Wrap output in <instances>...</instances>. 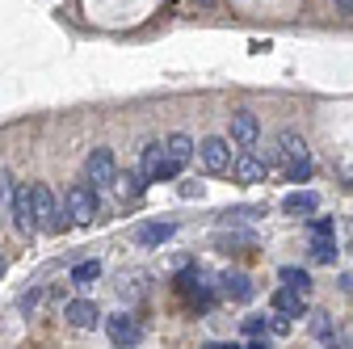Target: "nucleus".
<instances>
[{"label": "nucleus", "mask_w": 353, "mask_h": 349, "mask_svg": "<svg viewBox=\"0 0 353 349\" xmlns=\"http://www.w3.org/2000/svg\"><path fill=\"white\" fill-rule=\"evenodd\" d=\"M316 206H320V198H316L312 190H294V194H286V202H282L286 215H316Z\"/></svg>", "instance_id": "4468645a"}, {"label": "nucleus", "mask_w": 353, "mask_h": 349, "mask_svg": "<svg viewBox=\"0 0 353 349\" xmlns=\"http://www.w3.org/2000/svg\"><path fill=\"white\" fill-rule=\"evenodd\" d=\"M206 349H240V345H223V341H210Z\"/></svg>", "instance_id": "c85d7f7f"}, {"label": "nucleus", "mask_w": 353, "mask_h": 349, "mask_svg": "<svg viewBox=\"0 0 353 349\" xmlns=\"http://www.w3.org/2000/svg\"><path fill=\"white\" fill-rule=\"evenodd\" d=\"M312 168H316L312 160H299V164H290L286 172H290V181H307V177H312Z\"/></svg>", "instance_id": "5701e85b"}, {"label": "nucleus", "mask_w": 353, "mask_h": 349, "mask_svg": "<svg viewBox=\"0 0 353 349\" xmlns=\"http://www.w3.org/2000/svg\"><path fill=\"white\" fill-rule=\"evenodd\" d=\"M303 303H307V295H299V290H290V286H282V290H274V312L278 316H303Z\"/></svg>", "instance_id": "f8f14e48"}, {"label": "nucleus", "mask_w": 353, "mask_h": 349, "mask_svg": "<svg viewBox=\"0 0 353 349\" xmlns=\"http://www.w3.org/2000/svg\"><path fill=\"white\" fill-rule=\"evenodd\" d=\"M332 257H336V240H332V236H312V261L332 266Z\"/></svg>", "instance_id": "412c9836"}, {"label": "nucleus", "mask_w": 353, "mask_h": 349, "mask_svg": "<svg viewBox=\"0 0 353 349\" xmlns=\"http://www.w3.org/2000/svg\"><path fill=\"white\" fill-rule=\"evenodd\" d=\"M63 316H68V324H76V328H97V324H101L97 303H88V299H72L68 308H63Z\"/></svg>", "instance_id": "1a4fd4ad"}, {"label": "nucleus", "mask_w": 353, "mask_h": 349, "mask_svg": "<svg viewBox=\"0 0 353 349\" xmlns=\"http://www.w3.org/2000/svg\"><path fill=\"white\" fill-rule=\"evenodd\" d=\"M63 206H68V215H72V223H93V219H97V190H88V186L80 181V186H72V190L63 194Z\"/></svg>", "instance_id": "7ed1b4c3"}, {"label": "nucleus", "mask_w": 353, "mask_h": 349, "mask_svg": "<svg viewBox=\"0 0 353 349\" xmlns=\"http://www.w3.org/2000/svg\"><path fill=\"white\" fill-rule=\"evenodd\" d=\"M312 236H332V219H316L312 223Z\"/></svg>", "instance_id": "b1692460"}, {"label": "nucleus", "mask_w": 353, "mask_h": 349, "mask_svg": "<svg viewBox=\"0 0 353 349\" xmlns=\"http://www.w3.org/2000/svg\"><path fill=\"white\" fill-rule=\"evenodd\" d=\"M336 9H341L345 17H353V0H336Z\"/></svg>", "instance_id": "bb28decb"}, {"label": "nucleus", "mask_w": 353, "mask_h": 349, "mask_svg": "<svg viewBox=\"0 0 353 349\" xmlns=\"http://www.w3.org/2000/svg\"><path fill=\"white\" fill-rule=\"evenodd\" d=\"M97 278H101V261H80L72 270V286H93Z\"/></svg>", "instance_id": "aec40b11"}, {"label": "nucleus", "mask_w": 353, "mask_h": 349, "mask_svg": "<svg viewBox=\"0 0 353 349\" xmlns=\"http://www.w3.org/2000/svg\"><path fill=\"white\" fill-rule=\"evenodd\" d=\"M172 232H176V223H168V219L139 223V228H135V244H139V248H160V244L172 240Z\"/></svg>", "instance_id": "6e6552de"}, {"label": "nucleus", "mask_w": 353, "mask_h": 349, "mask_svg": "<svg viewBox=\"0 0 353 349\" xmlns=\"http://www.w3.org/2000/svg\"><path fill=\"white\" fill-rule=\"evenodd\" d=\"M38 308V290H30V295H21V312H34Z\"/></svg>", "instance_id": "a878e982"}, {"label": "nucleus", "mask_w": 353, "mask_h": 349, "mask_svg": "<svg viewBox=\"0 0 353 349\" xmlns=\"http://www.w3.org/2000/svg\"><path fill=\"white\" fill-rule=\"evenodd\" d=\"M244 349H270V337H265V341L256 337V341H252V345H244Z\"/></svg>", "instance_id": "cd10ccee"}, {"label": "nucleus", "mask_w": 353, "mask_h": 349, "mask_svg": "<svg viewBox=\"0 0 353 349\" xmlns=\"http://www.w3.org/2000/svg\"><path fill=\"white\" fill-rule=\"evenodd\" d=\"M256 139H261V122H256V114H248V110L232 114V143L256 148Z\"/></svg>", "instance_id": "0eeeda50"}, {"label": "nucleus", "mask_w": 353, "mask_h": 349, "mask_svg": "<svg viewBox=\"0 0 353 349\" xmlns=\"http://www.w3.org/2000/svg\"><path fill=\"white\" fill-rule=\"evenodd\" d=\"M0 274H5V257H0Z\"/></svg>", "instance_id": "c756f323"}, {"label": "nucleus", "mask_w": 353, "mask_h": 349, "mask_svg": "<svg viewBox=\"0 0 353 349\" xmlns=\"http://www.w3.org/2000/svg\"><path fill=\"white\" fill-rule=\"evenodd\" d=\"M164 168H168L164 143H148V148H143V160H139V172H143L148 181H164Z\"/></svg>", "instance_id": "9d476101"}, {"label": "nucleus", "mask_w": 353, "mask_h": 349, "mask_svg": "<svg viewBox=\"0 0 353 349\" xmlns=\"http://www.w3.org/2000/svg\"><path fill=\"white\" fill-rule=\"evenodd\" d=\"M13 228H17V236H34L38 232V198H34V186H17Z\"/></svg>", "instance_id": "20e7f679"}, {"label": "nucleus", "mask_w": 353, "mask_h": 349, "mask_svg": "<svg viewBox=\"0 0 353 349\" xmlns=\"http://www.w3.org/2000/svg\"><path fill=\"white\" fill-rule=\"evenodd\" d=\"M312 332H316L320 341H328V345L336 341V328H332V320H328V316H320V312L312 316Z\"/></svg>", "instance_id": "4be33fe9"}, {"label": "nucleus", "mask_w": 353, "mask_h": 349, "mask_svg": "<svg viewBox=\"0 0 353 349\" xmlns=\"http://www.w3.org/2000/svg\"><path fill=\"white\" fill-rule=\"evenodd\" d=\"M278 160L299 164V160H312V156H307V143L294 135V130H286V135H282V148H278Z\"/></svg>", "instance_id": "dca6fc26"}, {"label": "nucleus", "mask_w": 353, "mask_h": 349, "mask_svg": "<svg viewBox=\"0 0 353 349\" xmlns=\"http://www.w3.org/2000/svg\"><path fill=\"white\" fill-rule=\"evenodd\" d=\"M105 332H110V341H114L118 349H130V345H139L143 324H139L135 316H110V320H105Z\"/></svg>", "instance_id": "423d86ee"}, {"label": "nucleus", "mask_w": 353, "mask_h": 349, "mask_svg": "<svg viewBox=\"0 0 353 349\" xmlns=\"http://www.w3.org/2000/svg\"><path fill=\"white\" fill-rule=\"evenodd\" d=\"M198 5H210V0H198Z\"/></svg>", "instance_id": "7c9ffc66"}, {"label": "nucleus", "mask_w": 353, "mask_h": 349, "mask_svg": "<svg viewBox=\"0 0 353 349\" xmlns=\"http://www.w3.org/2000/svg\"><path fill=\"white\" fill-rule=\"evenodd\" d=\"M265 172H270V164L265 160H256V156H236V164H232V177L236 181H244V186H252V181H265Z\"/></svg>", "instance_id": "9b49d317"}, {"label": "nucleus", "mask_w": 353, "mask_h": 349, "mask_svg": "<svg viewBox=\"0 0 353 349\" xmlns=\"http://www.w3.org/2000/svg\"><path fill=\"white\" fill-rule=\"evenodd\" d=\"M244 332H248V337H261V332H265V320H261V316H252V320L244 324Z\"/></svg>", "instance_id": "393cba45"}, {"label": "nucleus", "mask_w": 353, "mask_h": 349, "mask_svg": "<svg viewBox=\"0 0 353 349\" xmlns=\"http://www.w3.org/2000/svg\"><path fill=\"white\" fill-rule=\"evenodd\" d=\"M114 186H118V198H122V202H135V198L148 190V177H143V172H122Z\"/></svg>", "instance_id": "2eb2a0df"}, {"label": "nucleus", "mask_w": 353, "mask_h": 349, "mask_svg": "<svg viewBox=\"0 0 353 349\" xmlns=\"http://www.w3.org/2000/svg\"><path fill=\"white\" fill-rule=\"evenodd\" d=\"M13 202H17V181L13 172L0 168V215H13Z\"/></svg>", "instance_id": "6ab92c4d"}, {"label": "nucleus", "mask_w": 353, "mask_h": 349, "mask_svg": "<svg viewBox=\"0 0 353 349\" xmlns=\"http://www.w3.org/2000/svg\"><path fill=\"white\" fill-rule=\"evenodd\" d=\"M164 152H168V160H172L176 168H185L190 156H194V139H190V135H168V139H164Z\"/></svg>", "instance_id": "ddd939ff"}, {"label": "nucleus", "mask_w": 353, "mask_h": 349, "mask_svg": "<svg viewBox=\"0 0 353 349\" xmlns=\"http://www.w3.org/2000/svg\"><path fill=\"white\" fill-rule=\"evenodd\" d=\"M114 181H118V172H114V152H110V148L88 152V160H84V186H88V190H110Z\"/></svg>", "instance_id": "f03ea898"}, {"label": "nucleus", "mask_w": 353, "mask_h": 349, "mask_svg": "<svg viewBox=\"0 0 353 349\" xmlns=\"http://www.w3.org/2000/svg\"><path fill=\"white\" fill-rule=\"evenodd\" d=\"M34 198H38V232H51V236H55V232H63V228L72 223L68 206H59L47 186H34Z\"/></svg>", "instance_id": "f257e3e1"}, {"label": "nucleus", "mask_w": 353, "mask_h": 349, "mask_svg": "<svg viewBox=\"0 0 353 349\" xmlns=\"http://www.w3.org/2000/svg\"><path fill=\"white\" fill-rule=\"evenodd\" d=\"M198 156H202V168L206 172H228L232 164H236V156H232V143L228 139H202L198 143Z\"/></svg>", "instance_id": "39448f33"}, {"label": "nucleus", "mask_w": 353, "mask_h": 349, "mask_svg": "<svg viewBox=\"0 0 353 349\" xmlns=\"http://www.w3.org/2000/svg\"><path fill=\"white\" fill-rule=\"evenodd\" d=\"M282 286H290V290H299V295H312V274L307 270H294V266H282Z\"/></svg>", "instance_id": "a211bd4d"}, {"label": "nucleus", "mask_w": 353, "mask_h": 349, "mask_svg": "<svg viewBox=\"0 0 353 349\" xmlns=\"http://www.w3.org/2000/svg\"><path fill=\"white\" fill-rule=\"evenodd\" d=\"M219 282H223V295H228V299H236V303L252 299V282H248L244 274H223Z\"/></svg>", "instance_id": "f3484780"}]
</instances>
